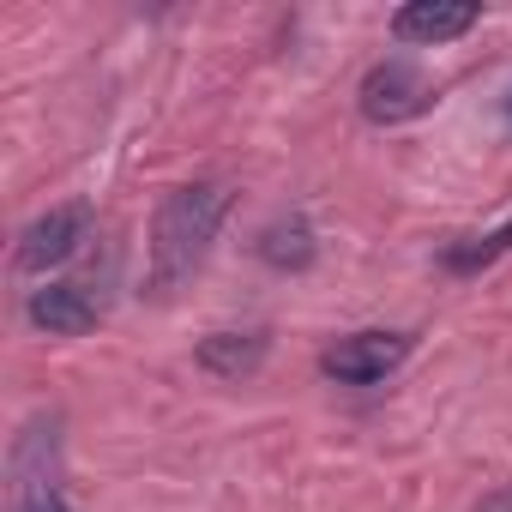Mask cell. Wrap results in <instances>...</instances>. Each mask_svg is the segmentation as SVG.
I'll return each instance as SVG.
<instances>
[{
	"label": "cell",
	"mask_w": 512,
	"mask_h": 512,
	"mask_svg": "<svg viewBox=\"0 0 512 512\" xmlns=\"http://www.w3.org/2000/svg\"><path fill=\"white\" fill-rule=\"evenodd\" d=\"M229 205H235V193L223 181H187V187L163 193L157 223H151V278H145L151 296H175L205 266Z\"/></svg>",
	"instance_id": "cell-1"
},
{
	"label": "cell",
	"mask_w": 512,
	"mask_h": 512,
	"mask_svg": "<svg viewBox=\"0 0 512 512\" xmlns=\"http://www.w3.org/2000/svg\"><path fill=\"white\" fill-rule=\"evenodd\" d=\"M7 506L13 512H73L67 506V452H61V416L37 410L13 452H7Z\"/></svg>",
	"instance_id": "cell-2"
},
{
	"label": "cell",
	"mask_w": 512,
	"mask_h": 512,
	"mask_svg": "<svg viewBox=\"0 0 512 512\" xmlns=\"http://www.w3.org/2000/svg\"><path fill=\"white\" fill-rule=\"evenodd\" d=\"M500 253H512V223H500V229H488V235H470V241H452V247L440 253V266H446V272H482L488 260H500Z\"/></svg>",
	"instance_id": "cell-10"
},
{
	"label": "cell",
	"mask_w": 512,
	"mask_h": 512,
	"mask_svg": "<svg viewBox=\"0 0 512 512\" xmlns=\"http://www.w3.org/2000/svg\"><path fill=\"white\" fill-rule=\"evenodd\" d=\"M476 512H512V482H506V488H494V494H488Z\"/></svg>",
	"instance_id": "cell-11"
},
{
	"label": "cell",
	"mask_w": 512,
	"mask_h": 512,
	"mask_svg": "<svg viewBox=\"0 0 512 512\" xmlns=\"http://www.w3.org/2000/svg\"><path fill=\"white\" fill-rule=\"evenodd\" d=\"M404 356H410L404 332H350V338L320 350V374L338 386H380Z\"/></svg>",
	"instance_id": "cell-3"
},
{
	"label": "cell",
	"mask_w": 512,
	"mask_h": 512,
	"mask_svg": "<svg viewBox=\"0 0 512 512\" xmlns=\"http://www.w3.org/2000/svg\"><path fill=\"white\" fill-rule=\"evenodd\" d=\"M266 362V332H211L199 344V368L205 374H223V380H241Z\"/></svg>",
	"instance_id": "cell-8"
},
{
	"label": "cell",
	"mask_w": 512,
	"mask_h": 512,
	"mask_svg": "<svg viewBox=\"0 0 512 512\" xmlns=\"http://www.w3.org/2000/svg\"><path fill=\"white\" fill-rule=\"evenodd\" d=\"M476 25L470 0H410V7L392 13V37L398 43H452Z\"/></svg>",
	"instance_id": "cell-7"
},
{
	"label": "cell",
	"mask_w": 512,
	"mask_h": 512,
	"mask_svg": "<svg viewBox=\"0 0 512 512\" xmlns=\"http://www.w3.org/2000/svg\"><path fill=\"white\" fill-rule=\"evenodd\" d=\"M85 235H91V205H55L49 217H37V223L19 235V272L67 266Z\"/></svg>",
	"instance_id": "cell-5"
},
{
	"label": "cell",
	"mask_w": 512,
	"mask_h": 512,
	"mask_svg": "<svg viewBox=\"0 0 512 512\" xmlns=\"http://www.w3.org/2000/svg\"><path fill=\"white\" fill-rule=\"evenodd\" d=\"M260 260L278 266V272H302V266L314 260V229H308L302 217L266 223V229H260Z\"/></svg>",
	"instance_id": "cell-9"
},
{
	"label": "cell",
	"mask_w": 512,
	"mask_h": 512,
	"mask_svg": "<svg viewBox=\"0 0 512 512\" xmlns=\"http://www.w3.org/2000/svg\"><path fill=\"white\" fill-rule=\"evenodd\" d=\"M103 308H109V290H103L97 278H61V284H43V290L25 302L31 326L49 332V338H79V332H91V326L103 320Z\"/></svg>",
	"instance_id": "cell-4"
},
{
	"label": "cell",
	"mask_w": 512,
	"mask_h": 512,
	"mask_svg": "<svg viewBox=\"0 0 512 512\" xmlns=\"http://www.w3.org/2000/svg\"><path fill=\"white\" fill-rule=\"evenodd\" d=\"M428 103V79L410 67V61H380L368 79H362V115L368 121H404Z\"/></svg>",
	"instance_id": "cell-6"
}]
</instances>
